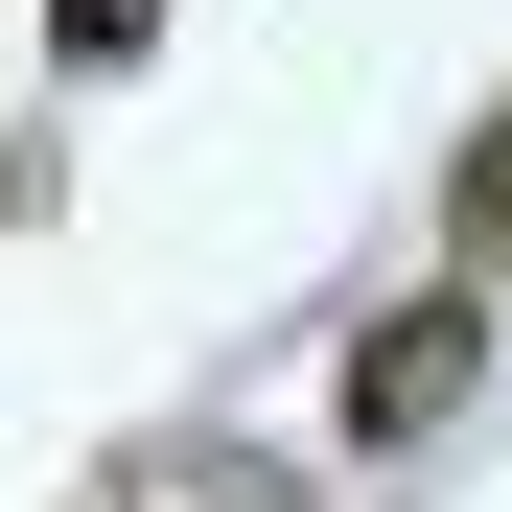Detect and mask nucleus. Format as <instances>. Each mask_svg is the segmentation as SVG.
Returning a JSON list of instances; mask_svg holds the SVG:
<instances>
[{"instance_id": "f03ea898", "label": "nucleus", "mask_w": 512, "mask_h": 512, "mask_svg": "<svg viewBox=\"0 0 512 512\" xmlns=\"http://www.w3.org/2000/svg\"><path fill=\"white\" fill-rule=\"evenodd\" d=\"M466 280H512V117L466 140Z\"/></svg>"}, {"instance_id": "7ed1b4c3", "label": "nucleus", "mask_w": 512, "mask_h": 512, "mask_svg": "<svg viewBox=\"0 0 512 512\" xmlns=\"http://www.w3.org/2000/svg\"><path fill=\"white\" fill-rule=\"evenodd\" d=\"M47 24H70V47H94V70H117V47H140V24H163V0H47Z\"/></svg>"}, {"instance_id": "f257e3e1", "label": "nucleus", "mask_w": 512, "mask_h": 512, "mask_svg": "<svg viewBox=\"0 0 512 512\" xmlns=\"http://www.w3.org/2000/svg\"><path fill=\"white\" fill-rule=\"evenodd\" d=\"M466 350H489V280H443V303H396L373 350H350V443H419V419L466 396Z\"/></svg>"}]
</instances>
